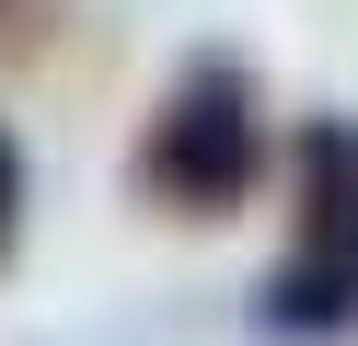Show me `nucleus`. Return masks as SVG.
Listing matches in <instances>:
<instances>
[{
    "label": "nucleus",
    "mask_w": 358,
    "mask_h": 346,
    "mask_svg": "<svg viewBox=\"0 0 358 346\" xmlns=\"http://www.w3.org/2000/svg\"><path fill=\"white\" fill-rule=\"evenodd\" d=\"M255 185H266V104L243 58H196L139 127V196L173 219H231Z\"/></svg>",
    "instance_id": "obj_1"
},
{
    "label": "nucleus",
    "mask_w": 358,
    "mask_h": 346,
    "mask_svg": "<svg viewBox=\"0 0 358 346\" xmlns=\"http://www.w3.org/2000/svg\"><path fill=\"white\" fill-rule=\"evenodd\" d=\"M289 161H301V243L289 254H312V266H335L358 289V127L347 115H312Z\"/></svg>",
    "instance_id": "obj_2"
},
{
    "label": "nucleus",
    "mask_w": 358,
    "mask_h": 346,
    "mask_svg": "<svg viewBox=\"0 0 358 346\" xmlns=\"http://www.w3.org/2000/svg\"><path fill=\"white\" fill-rule=\"evenodd\" d=\"M12 243H24V150L0 127V266H12Z\"/></svg>",
    "instance_id": "obj_3"
}]
</instances>
